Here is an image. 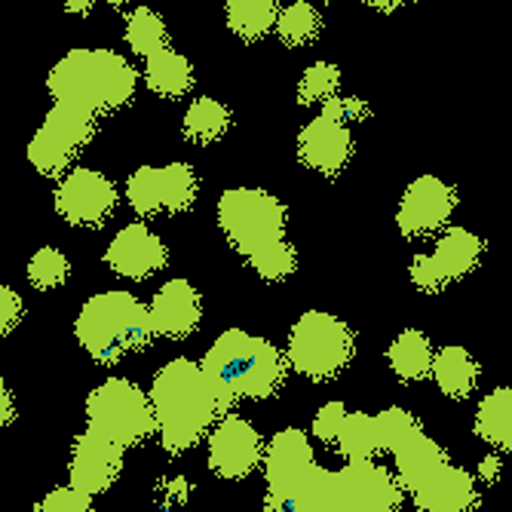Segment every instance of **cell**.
I'll list each match as a JSON object with an SVG mask.
<instances>
[{
	"label": "cell",
	"instance_id": "6",
	"mask_svg": "<svg viewBox=\"0 0 512 512\" xmlns=\"http://www.w3.org/2000/svg\"><path fill=\"white\" fill-rule=\"evenodd\" d=\"M80 347L99 365H117L123 356L145 350L154 341L151 307H145L129 292L92 295L74 322Z\"/></svg>",
	"mask_w": 512,
	"mask_h": 512
},
{
	"label": "cell",
	"instance_id": "27",
	"mask_svg": "<svg viewBox=\"0 0 512 512\" xmlns=\"http://www.w3.org/2000/svg\"><path fill=\"white\" fill-rule=\"evenodd\" d=\"M181 129H184V138L194 145H212L218 138L230 129V111L227 105H221L218 99H194L191 108L184 111V120H181Z\"/></svg>",
	"mask_w": 512,
	"mask_h": 512
},
{
	"label": "cell",
	"instance_id": "13",
	"mask_svg": "<svg viewBox=\"0 0 512 512\" xmlns=\"http://www.w3.org/2000/svg\"><path fill=\"white\" fill-rule=\"evenodd\" d=\"M117 188L96 169H71L56 188V212L74 227H102L117 209Z\"/></svg>",
	"mask_w": 512,
	"mask_h": 512
},
{
	"label": "cell",
	"instance_id": "1",
	"mask_svg": "<svg viewBox=\"0 0 512 512\" xmlns=\"http://www.w3.org/2000/svg\"><path fill=\"white\" fill-rule=\"evenodd\" d=\"M218 224L261 279L283 283L298 270V252L286 240V203L261 188H230L218 200Z\"/></svg>",
	"mask_w": 512,
	"mask_h": 512
},
{
	"label": "cell",
	"instance_id": "7",
	"mask_svg": "<svg viewBox=\"0 0 512 512\" xmlns=\"http://www.w3.org/2000/svg\"><path fill=\"white\" fill-rule=\"evenodd\" d=\"M356 353L353 329L325 310H307L289 335V365L310 381H332Z\"/></svg>",
	"mask_w": 512,
	"mask_h": 512
},
{
	"label": "cell",
	"instance_id": "22",
	"mask_svg": "<svg viewBox=\"0 0 512 512\" xmlns=\"http://www.w3.org/2000/svg\"><path fill=\"white\" fill-rule=\"evenodd\" d=\"M433 381L448 399H467L479 384V362L470 350L445 347L433 359Z\"/></svg>",
	"mask_w": 512,
	"mask_h": 512
},
{
	"label": "cell",
	"instance_id": "31",
	"mask_svg": "<svg viewBox=\"0 0 512 512\" xmlns=\"http://www.w3.org/2000/svg\"><path fill=\"white\" fill-rule=\"evenodd\" d=\"M71 276V264L68 258L53 249V246H43L34 252V258L28 261V279L31 286L40 289V292H50V289H59L65 286V279Z\"/></svg>",
	"mask_w": 512,
	"mask_h": 512
},
{
	"label": "cell",
	"instance_id": "33",
	"mask_svg": "<svg viewBox=\"0 0 512 512\" xmlns=\"http://www.w3.org/2000/svg\"><path fill=\"white\" fill-rule=\"evenodd\" d=\"M344 417H347L344 402H325L313 417V436L325 445H335V439L344 427Z\"/></svg>",
	"mask_w": 512,
	"mask_h": 512
},
{
	"label": "cell",
	"instance_id": "26",
	"mask_svg": "<svg viewBox=\"0 0 512 512\" xmlns=\"http://www.w3.org/2000/svg\"><path fill=\"white\" fill-rule=\"evenodd\" d=\"M276 0H227V25L240 40L255 43L276 28Z\"/></svg>",
	"mask_w": 512,
	"mask_h": 512
},
{
	"label": "cell",
	"instance_id": "20",
	"mask_svg": "<svg viewBox=\"0 0 512 512\" xmlns=\"http://www.w3.org/2000/svg\"><path fill=\"white\" fill-rule=\"evenodd\" d=\"M411 500L424 512H463L479 503V491L467 470L445 460L424 485L411 491Z\"/></svg>",
	"mask_w": 512,
	"mask_h": 512
},
{
	"label": "cell",
	"instance_id": "39",
	"mask_svg": "<svg viewBox=\"0 0 512 512\" xmlns=\"http://www.w3.org/2000/svg\"><path fill=\"white\" fill-rule=\"evenodd\" d=\"M362 4L375 7V10H381V13H390V10H399V7H405L408 0H362Z\"/></svg>",
	"mask_w": 512,
	"mask_h": 512
},
{
	"label": "cell",
	"instance_id": "16",
	"mask_svg": "<svg viewBox=\"0 0 512 512\" xmlns=\"http://www.w3.org/2000/svg\"><path fill=\"white\" fill-rule=\"evenodd\" d=\"M123 451L126 448L114 442L111 436L86 427L74 439V448H71V463H68L71 485L92 497L105 494L123 470Z\"/></svg>",
	"mask_w": 512,
	"mask_h": 512
},
{
	"label": "cell",
	"instance_id": "37",
	"mask_svg": "<svg viewBox=\"0 0 512 512\" xmlns=\"http://www.w3.org/2000/svg\"><path fill=\"white\" fill-rule=\"evenodd\" d=\"M497 476H500V457H497V454H488V457L479 463V479H482L485 485H491V482H497Z\"/></svg>",
	"mask_w": 512,
	"mask_h": 512
},
{
	"label": "cell",
	"instance_id": "28",
	"mask_svg": "<svg viewBox=\"0 0 512 512\" xmlns=\"http://www.w3.org/2000/svg\"><path fill=\"white\" fill-rule=\"evenodd\" d=\"M126 43L132 46V53L138 59H151L154 53L166 50L169 46V31L160 13L151 7H138L126 19Z\"/></svg>",
	"mask_w": 512,
	"mask_h": 512
},
{
	"label": "cell",
	"instance_id": "12",
	"mask_svg": "<svg viewBox=\"0 0 512 512\" xmlns=\"http://www.w3.org/2000/svg\"><path fill=\"white\" fill-rule=\"evenodd\" d=\"M313 467H316V454L307 433L295 427L276 433L264 451V482H267L264 509H292V500L310 479Z\"/></svg>",
	"mask_w": 512,
	"mask_h": 512
},
{
	"label": "cell",
	"instance_id": "17",
	"mask_svg": "<svg viewBox=\"0 0 512 512\" xmlns=\"http://www.w3.org/2000/svg\"><path fill=\"white\" fill-rule=\"evenodd\" d=\"M105 261L117 276L138 283L169 264V249L148 224H126L105 249Z\"/></svg>",
	"mask_w": 512,
	"mask_h": 512
},
{
	"label": "cell",
	"instance_id": "15",
	"mask_svg": "<svg viewBox=\"0 0 512 512\" xmlns=\"http://www.w3.org/2000/svg\"><path fill=\"white\" fill-rule=\"evenodd\" d=\"M264 439L240 414H224L209 433V470L218 479H246L264 463Z\"/></svg>",
	"mask_w": 512,
	"mask_h": 512
},
{
	"label": "cell",
	"instance_id": "41",
	"mask_svg": "<svg viewBox=\"0 0 512 512\" xmlns=\"http://www.w3.org/2000/svg\"><path fill=\"white\" fill-rule=\"evenodd\" d=\"M111 7H123V4H129V0H108Z\"/></svg>",
	"mask_w": 512,
	"mask_h": 512
},
{
	"label": "cell",
	"instance_id": "8",
	"mask_svg": "<svg viewBox=\"0 0 512 512\" xmlns=\"http://www.w3.org/2000/svg\"><path fill=\"white\" fill-rule=\"evenodd\" d=\"M86 424L123 448H135L160 433L151 393L126 378H111L86 396Z\"/></svg>",
	"mask_w": 512,
	"mask_h": 512
},
{
	"label": "cell",
	"instance_id": "25",
	"mask_svg": "<svg viewBox=\"0 0 512 512\" xmlns=\"http://www.w3.org/2000/svg\"><path fill=\"white\" fill-rule=\"evenodd\" d=\"M335 448L341 457L347 460H371L384 451V439H381V424H378V414L371 417L365 411H347L344 417V427L335 439Z\"/></svg>",
	"mask_w": 512,
	"mask_h": 512
},
{
	"label": "cell",
	"instance_id": "24",
	"mask_svg": "<svg viewBox=\"0 0 512 512\" xmlns=\"http://www.w3.org/2000/svg\"><path fill=\"white\" fill-rule=\"evenodd\" d=\"M476 436L497 451H512V390H491L476 411Z\"/></svg>",
	"mask_w": 512,
	"mask_h": 512
},
{
	"label": "cell",
	"instance_id": "9",
	"mask_svg": "<svg viewBox=\"0 0 512 512\" xmlns=\"http://www.w3.org/2000/svg\"><path fill=\"white\" fill-rule=\"evenodd\" d=\"M96 129L99 114H92L89 108H80L74 102H56L28 145L31 166L46 178L68 172L74 157L96 138Z\"/></svg>",
	"mask_w": 512,
	"mask_h": 512
},
{
	"label": "cell",
	"instance_id": "11",
	"mask_svg": "<svg viewBox=\"0 0 512 512\" xmlns=\"http://www.w3.org/2000/svg\"><path fill=\"white\" fill-rule=\"evenodd\" d=\"M482 255H485L482 237H476L467 227H448L439 237L433 255H417L411 261V270H408L411 283L417 292L439 295L442 289L457 283V279L473 273L482 264Z\"/></svg>",
	"mask_w": 512,
	"mask_h": 512
},
{
	"label": "cell",
	"instance_id": "19",
	"mask_svg": "<svg viewBox=\"0 0 512 512\" xmlns=\"http://www.w3.org/2000/svg\"><path fill=\"white\" fill-rule=\"evenodd\" d=\"M200 319H203V304L188 279H169L151 301L154 332L169 341H181V338L194 335Z\"/></svg>",
	"mask_w": 512,
	"mask_h": 512
},
{
	"label": "cell",
	"instance_id": "5",
	"mask_svg": "<svg viewBox=\"0 0 512 512\" xmlns=\"http://www.w3.org/2000/svg\"><path fill=\"white\" fill-rule=\"evenodd\" d=\"M46 89L56 102H74L102 117L132 102L138 74L114 50H71L46 77Z\"/></svg>",
	"mask_w": 512,
	"mask_h": 512
},
{
	"label": "cell",
	"instance_id": "18",
	"mask_svg": "<svg viewBox=\"0 0 512 512\" xmlns=\"http://www.w3.org/2000/svg\"><path fill=\"white\" fill-rule=\"evenodd\" d=\"M298 157L307 169L319 175H341L353 157V135L350 126L319 114L298 135Z\"/></svg>",
	"mask_w": 512,
	"mask_h": 512
},
{
	"label": "cell",
	"instance_id": "36",
	"mask_svg": "<svg viewBox=\"0 0 512 512\" xmlns=\"http://www.w3.org/2000/svg\"><path fill=\"white\" fill-rule=\"evenodd\" d=\"M163 488H166L163 506H175V503H184V500H188V479H184V476L163 482Z\"/></svg>",
	"mask_w": 512,
	"mask_h": 512
},
{
	"label": "cell",
	"instance_id": "23",
	"mask_svg": "<svg viewBox=\"0 0 512 512\" xmlns=\"http://www.w3.org/2000/svg\"><path fill=\"white\" fill-rule=\"evenodd\" d=\"M145 80L160 99H181L194 86V65L166 46V50L145 59Z\"/></svg>",
	"mask_w": 512,
	"mask_h": 512
},
{
	"label": "cell",
	"instance_id": "2",
	"mask_svg": "<svg viewBox=\"0 0 512 512\" xmlns=\"http://www.w3.org/2000/svg\"><path fill=\"white\" fill-rule=\"evenodd\" d=\"M151 399L157 408L160 445L169 454H184L203 442L206 433L230 411L212 378L206 375L203 362L172 359L166 362L151 384Z\"/></svg>",
	"mask_w": 512,
	"mask_h": 512
},
{
	"label": "cell",
	"instance_id": "14",
	"mask_svg": "<svg viewBox=\"0 0 512 512\" xmlns=\"http://www.w3.org/2000/svg\"><path fill=\"white\" fill-rule=\"evenodd\" d=\"M457 203H460L457 191L448 181H442L436 175L414 178L405 188L399 212H396L399 234L405 240L436 234V230H442L451 221V215L457 212Z\"/></svg>",
	"mask_w": 512,
	"mask_h": 512
},
{
	"label": "cell",
	"instance_id": "21",
	"mask_svg": "<svg viewBox=\"0 0 512 512\" xmlns=\"http://www.w3.org/2000/svg\"><path fill=\"white\" fill-rule=\"evenodd\" d=\"M433 359L436 350L430 338L417 329H405L387 350V362L393 368V375L405 384H417L433 375Z\"/></svg>",
	"mask_w": 512,
	"mask_h": 512
},
{
	"label": "cell",
	"instance_id": "34",
	"mask_svg": "<svg viewBox=\"0 0 512 512\" xmlns=\"http://www.w3.org/2000/svg\"><path fill=\"white\" fill-rule=\"evenodd\" d=\"M322 114L325 117H335V120H341V123H359V120H365L368 114H371V108L362 102V99H347V96H332L329 102L322 105Z\"/></svg>",
	"mask_w": 512,
	"mask_h": 512
},
{
	"label": "cell",
	"instance_id": "40",
	"mask_svg": "<svg viewBox=\"0 0 512 512\" xmlns=\"http://www.w3.org/2000/svg\"><path fill=\"white\" fill-rule=\"evenodd\" d=\"M7 424H13V393L7 390V384H4V427Z\"/></svg>",
	"mask_w": 512,
	"mask_h": 512
},
{
	"label": "cell",
	"instance_id": "38",
	"mask_svg": "<svg viewBox=\"0 0 512 512\" xmlns=\"http://www.w3.org/2000/svg\"><path fill=\"white\" fill-rule=\"evenodd\" d=\"M65 13H71V16H89L92 13V0H65Z\"/></svg>",
	"mask_w": 512,
	"mask_h": 512
},
{
	"label": "cell",
	"instance_id": "10",
	"mask_svg": "<svg viewBox=\"0 0 512 512\" xmlns=\"http://www.w3.org/2000/svg\"><path fill=\"white\" fill-rule=\"evenodd\" d=\"M197 188V172L188 163L138 166L126 181V200L142 218L178 215L194 206Z\"/></svg>",
	"mask_w": 512,
	"mask_h": 512
},
{
	"label": "cell",
	"instance_id": "32",
	"mask_svg": "<svg viewBox=\"0 0 512 512\" xmlns=\"http://www.w3.org/2000/svg\"><path fill=\"white\" fill-rule=\"evenodd\" d=\"M40 512H89L92 509V494L68 485V488H56L53 494H46L37 503Z\"/></svg>",
	"mask_w": 512,
	"mask_h": 512
},
{
	"label": "cell",
	"instance_id": "30",
	"mask_svg": "<svg viewBox=\"0 0 512 512\" xmlns=\"http://www.w3.org/2000/svg\"><path fill=\"white\" fill-rule=\"evenodd\" d=\"M341 89V68L329 62H316L304 71L298 83V105H325Z\"/></svg>",
	"mask_w": 512,
	"mask_h": 512
},
{
	"label": "cell",
	"instance_id": "29",
	"mask_svg": "<svg viewBox=\"0 0 512 512\" xmlns=\"http://www.w3.org/2000/svg\"><path fill=\"white\" fill-rule=\"evenodd\" d=\"M322 28V19H319V10L307 0H295L286 10H279V19H276V34L286 46H307L316 40Z\"/></svg>",
	"mask_w": 512,
	"mask_h": 512
},
{
	"label": "cell",
	"instance_id": "35",
	"mask_svg": "<svg viewBox=\"0 0 512 512\" xmlns=\"http://www.w3.org/2000/svg\"><path fill=\"white\" fill-rule=\"evenodd\" d=\"M0 310H4V316H0V332L10 335L22 322V298L10 286H4V292H0Z\"/></svg>",
	"mask_w": 512,
	"mask_h": 512
},
{
	"label": "cell",
	"instance_id": "3",
	"mask_svg": "<svg viewBox=\"0 0 512 512\" xmlns=\"http://www.w3.org/2000/svg\"><path fill=\"white\" fill-rule=\"evenodd\" d=\"M203 368L234 408L240 399H270L286 384L289 356L279 353L267 338L249 335L243 329H227L203 356Z\"/></svg>",
	"mask_w": 512,
	"mask_h": 512
},
{
	"label": "cell",
	"instance_id": "4",
	"mask_svg": "<svg viewBox=\"0 0 512 512\" xmlns=\"http://www.w3.org/2000/svg\"><path fill=\"white\" fill-rule=\"evenodd\" d=\"M405 488L399 476L371 460H347L341 470L313 467L295 494V512H393L402 506Z\"/></svg>",
	"mask_w": 512,
	"mask_h": 512
}]
</instances>
